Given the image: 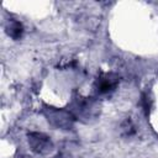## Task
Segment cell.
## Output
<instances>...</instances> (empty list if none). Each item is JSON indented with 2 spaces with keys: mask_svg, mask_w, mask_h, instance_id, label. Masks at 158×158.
<instances>
[{
  "mask_svg": "<svg viewBox=\"0 0 158 158\" xmlns=\"http://www.w3.org/2000/svg\"><path fill=\"white\" fill-rule=\"evenodd\" d=\"M43 115L47 118L48 123L58 130H70L75 120V116L72 111L53 106H47L43 110Z\"/></svg>",
  "mask_w": 158,
  "mask_h": 158,
  "instance_id": "1",
  "label": "cell"
},
{
  "mask_svg": "<svg viewBox=\"0 0 158 158\" xmlns=\"http://www.w3.org/2000/svg\"><path fill=\"white\" fill-rule=\"evenodd\" d=\"M27 142L31 151L36 154H48L53 149V142L42 132H30L27 135Z\"/></svg>",
  "mask_w": 158,
  "mask_h": 158,
  "instance_id": "2",
  "label": "cell"
},
{
  "mask_svg": "<svg viewBox=\"0 0 158 158\" xmlns=\"http://www.w3.org/2000/svg\"><path fill=\"white\" fill-rule=\"evenodd\" d=\"M118 75L115 73H102L94 81V90L98 95H106L112 93L118 85Z\"/></svg>",
  "mask_w": 158,
  "mask_h": 158,
  "instance_id": "3",
  "label": "cell"
},
{
  "mask_svg": "<svg viewBox=\"0 0 158 158\" xmlns=\"http://www.w3.org/2000/svg\"><path fill=\"white\" fill-rule=\"evenodd\" d=\"M75 117L79 118H93L96 116L98 105L91 98H81L75 101L74 110L72 111Z\"/></svg>",
  "mask_w": 158,
  "mask_h": 158,
  "instance_id": "4",
  "label": "cell"
},
{
  "mask_svg": "<svg viewBox=\"0 0 158 158\" xmlns=\"http://www.w3.org/2000/svg\"><path fill=\"white\" fill-rule=\"evenodd\" d=\"M5 31L12 40H20L23 35V26L19 20L9 19L5 25Z\"/></svg>",
  "mask_w": 158,
  "mask_h": 158,
  "instance_id": "5",
  "label": "cell"
},
{
  "mask_svg": "<svg viewBox=\"0 0 158 158\" xmlns=\"http://www.w3.org/2000/svg\"><path fill=\"white\" fill-rule=\"evenodd\" d=\"M122 130H123V132H125L126 135H128V136H131V135H133V133L136 132L135 126L132 125L131 121H126V122L122 125Z\"/></svg>",
  "mask_w": 158,
  "mask_h": 158,
  "instance_id": "6",
  "label": "cell"
}]
</instances>
